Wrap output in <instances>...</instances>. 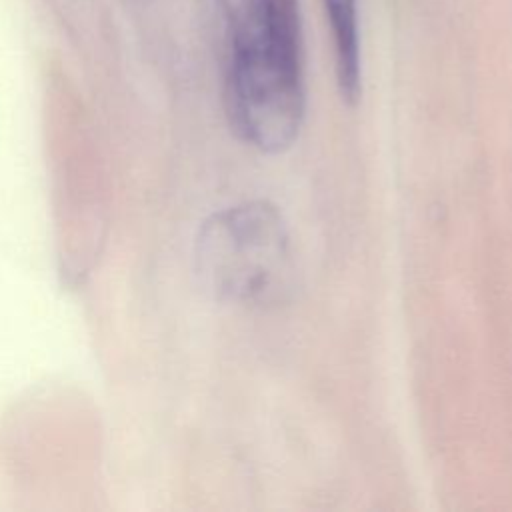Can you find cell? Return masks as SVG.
Instances as JSON below:
<instances>
[{"label": "cell", "mask_w": 512, "mask_h": 512, "mask_svg": "<svg viewBox=\"0 0 512 512\" xmlns=\"http://www.w3.org/2000/svg\"><path fill=\"white\" fill-rule=\"evenodd\" d=\"M332 28L336 78L340 94L354 104L360 96V42H358V6L356 0H324Z\"/></svg>", "instance_id": "3957f363"}, {"label": "cell", "mask_w": 512, "mask_h": 512, "mask_svg": "<svg viewBox=\"0 0 512 512\" xmlns=\"http://www.w3.org/2000/svg\"><path fill=\"white\" fill-rule=\"evenodd\" d=\"M200 272L226 300L266 304L280 298L290 274V242L282 214L264 200L228 208L202 228Z\"/></svg>", "instance_id": "7a4b0ae2"}, {"label": "cell", "mask_w": 512, "mask_h": 512, "mask_svg": "<svg viewBox=\"0 0 512 512\" xmlns=\"http://www.w3.org/2000/svg\"><path fill=\"white\" fill-rule=\"evenodd\" d=\"M226 28L224 102L232 130L260 152H282L304 120L298 0H216Z\"/></svg>", "instance_id": "6da1fadb"}]
</instances>
